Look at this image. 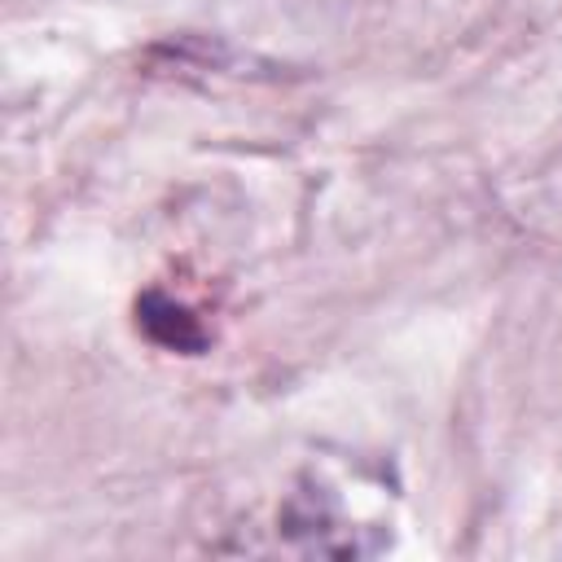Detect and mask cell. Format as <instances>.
<instances>
[{"instance_id": "obj_1", "label": "cell", "mask_w": 562, "mask_h": 562, "mask_svg": "<svg viewBox=\"0 0 562 562\" xmlns=\"http://www.w3.org/2000/svg\"><path fill=\"white\" fill-rule=\"evenodd\" d=\"M136 329H140L149 342H158V347H167V351H180V356H202V351L211 347L206 325H202L184 303H176V299L162 294V290H145V294L136 299Z\"/></svg>"}]
</instances>
